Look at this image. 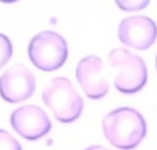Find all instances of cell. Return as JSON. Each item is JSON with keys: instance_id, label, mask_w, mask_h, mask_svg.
<instances>
[{"instance_id": "obj_1", "label": "cell", "mask_w": 157, "mask_h": 150, "mask_svg": "<svg viewBox=\"0 0 157 150\" xmlns=\"http://www.w3.org/2000/svg\"><path fill=\"white\" fill-rule=\"evenodd\" d=\"M103 129L107 140L123 150L136 148L147 135V124L142 115L134 109L121 107L103 119Z\"/></svg>"}, {"instance_id": "obj_2", "label": "cell", "mask_w": 157, "mask_h": 150, "mask_svg": "<svg viewBox=\"0 0 157 150\" xmlns=\"http://www.w3.org/2000/svg\"><path fill=\"white\" fill-rule=\"evenodd\" d=\"M55 117L64 123L78 119L84 108V100L67 78L58 77L46 85L41 95Z\"/></svg>"}, {"instance_id": "obj_3", "label": "cell", "mask_w": 157, "mask_h": 150, "mask_svg": "<svg viewBox=\"0 0 157 150\" xmlns=\"http://www.w3.org/2000/svg\"><path fill=\"white\" fill-rule=\"evenodd\" d=\"M110 65L117 70L114 86L120 92L127 94L136 93L147 81V70L140 57L124 48L112 50L108 55Z\"/></svg>"}, {"instance_id": "obj_4", "label": "cell", "mask_w": 157, "mask_h": 150, "mask_svg": "<svg viewBox=\"0 0 157 150\" xmlns=\"http://www.w3.org/2000/svg\"><path fill=\"white\" fill-rule=\"evenodd\" d=\"M28 52L30 60L38 68L53 71L64 64L68 49L65 40L59 34L44 31L31 40Z\"/></svg>"}, {"instance_id": "obj_5", "label": "cell", "mask_w": 157, "mask_h": 150, "mask_svg": "<svg viewBox=\"0 0 157 150\" xmlns=\"http://www.w3.org/2000/svg\"><path fill=\"white\" fill-rule=\"evenodd\" d=\"M35 86L33 73L25 66L15 64L0 77V95L9 103H19L32 96Z\"/></svg>"}, {"instance_id": "obj_6", "label": "cell", "mask_w": 157, "mask_h": 150, "mask_svg": "<svg viewBox=\"0 0 157 150\" xmlns=\"http://www.w3.org/2000/svg\"><path fill=\"white\" fill-rule=\"evenodd\" d=\"M10 122L14 129L28 140H36L52 129V122L45 112L35 105H25L15 110Z\"/></svg>"}, {"instance_id": "obj_7", "label": "cell", "mask_w": 157, "mask_h": 150, "mask_svg": "<svg viewBox=\"0 0 157 150\" xmlns=\"http://www.w3.org/2000/svg\"><path fill=\"white\" fill-rule=\"evenodd\" d=\"M118 35L123 44L137 50H146L156 41L157 26L148 17H128L120 24Z\"/></svg>"}, {"instance_id": "obj_8", "label": "cell", "mask_w": 157, "mask_h": 150, "mask_svg": "<svg viewBox=\"0 0 157 150\" xmlns=\"http://www.w3.org/2000/svg\"><path fill=\"white\" fill-rule=\"evenodd\" d=\"M102 60L95 55L84 58L77 67L76 76L87 97L98 99L109 91V84L102 76Z\"/></svg>"}, {"instance_id": "obj_9", "label": "cell", "mask_w": 157, "mask_h": 150, "mask_svg": "<svg viewBox=\"0 0 157 150\" xmlns=\"http://www.w3.org/2000/svg\"><path fill=\"white\" fill-rule=\"evenodd\" d=\"M12 55V45L7 36L0 33V68L2 67Z\"/></svg>"}, {"instance_id": "obj_10", "label": "cell", "mask_w": 157, "mask_h": 150, "mask_svg": "<svg viewBox=\"0 0 157 150\" xmlns=\"http://www.w3.org/2000/svg\"><path fill=\"white\" fill-rule=\"evenodd\" d=\"M0 150H21L16 139L4 129H0Z\"/></svg>"}, {"instance_id": "obj_11", "label": "cell", "mask_w": 157, "mask_h": 150, "mask_svg": "<svg viewBox=\"0 0 157 150\" xmlns=\"http://www.w3.org/2000/svg\"><path fill=\"white\" fill-rule=\"evenodd\" d=\"M117 5L124 11H136L141 10L147 7L150 1H116Z\"/></svg>"}, {"instance_id": "obj_12", "label": "cell", "mask_w": 157, "mask_h": 150, "mask_svg": "<svg viewBox=\"0 0 157 150\" xmlns=\"http://www.w3.org/2000/svg\"><path fill=\"white\" fill-rule=\"evenodd\" d=\"M85 150H108L107 148H106L105 147L101 146V145H93V146H90L89 148H86Z\"/></svg>"}, {"instance_id": "obj_13", "label": "cell", "mask_w": 157, "mask_h": 150, "mask_svg": "<svg viewBox=\"0 0 157 150\" xmlns=\"http://www.w3.org/2000/svg\"><path fill=\"white\" fill-rule=\"evenodd\" d=\"M156 68H157V55H156Z\"/></svg>"}]
</instances>
